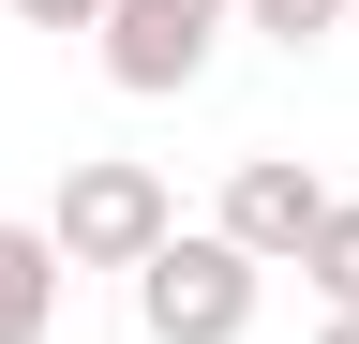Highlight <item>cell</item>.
I'll return each mask as SVG.
<instances>
[{"label":"cell","instance_id":"3","mask_svg":"<svg viewBox=\"0 0 359 344\" xmlns=\"http://www.w3.org/2000/svg\"><path fill=\"white\" fill-rule=\"evenodd\" d=\"M224 30H240V0H105V75L135 105H165V90H195V75L224 60Z\"/></svg>","mask_w":359,"mask_h":344},{"label":"cell","instance_id":"8","mask_svg":"<svg viewBox=\"0 0 359 344\" xmlns=\"http://www.w3.org/2000/svg\"><path fill=\"white\" fill-rule=\"evenodd\" d=\"M0 15H30V30H105V0H0Z\"/></svg>","mask_w":359,"mask_h":344},{"label":"cell","instance_id":"7","mask_svg":"<svg viewBox=\"0 0 359 344\" xmlns=\"http://www.w3.org/2000/svg\"><path fill=\"white\" fill-rule=\"evenodd\" d=\"M240 30H255V46H330V30H359V0H240Z\"/></svg>","mask_w":359,"mask_h":344},{"label":"cell","instance_id":"2","mask_svg":"<svg viewBox=\"0 0 359 344\" xmlns=\"http://www.w3.org/2000/svg\"><path fill=\"white\" fill-rule=\"evenodd\" d=\"M255 299H269V270H255L240 240L180 225L150 270H135V329H150V344H240V329H255Z\"/></svg>","mask_w":359,"mask_h":344},{"label":"cell","instance_id":"9","mask_svg":"<svg viewBox=\"0 0 359 344\" xmlns=\"http://www.w3.org/2000/svg\"><path fill=\"white\" fill-rule=\"evenodd\" d=\"M314 344H359V315H330V329H314Z\"/></svg>","mask_w":359,"mask_h":344},{"label":"cell","instance_id":"1","mask_svg":"<svg viewBox=\"0 0 359 344\" xmlns=\"http://www.w3.org/2000/svg\"><path fill=\"white\" fill-rule=\"evenodd\" d=\"M45 240H60V270H120V284H135V270L180 240V195H165L135 150H90L75 180H60V209H45Z\"/></svg>","mask_w":359,"mask_h":344},{"label":"cell","instance_id":"6","mask_svg":"<svg viewBox=\"0 0 359 344\" xmlns=\"http://www.w3.org/2000/svg\"><path fill=\"white\" fill-rule=\"evenodd\" d=\"M299 284L330 299V315H359V195H330V225L299 240Z\"/></svg>","mask_w":359,"mask_h":344},{"label":"cell","instance_id":"4","mask_svg":"<svg viewBox=\"0 0 359 344\" xmlns=\"http://www.w3.org/2000/svg\"><path fill=\"white\" fill-rule=\"evenodd\" d=\"M330 225V180H314L299 150H240L224 165V209H210V240H240L255 270H299V240Z\"/></svg>","mask_w":359,"mask_h":344},{"label":"cell","instance_id":"5","mask_svg":"<svg viewBox=\"0 0 359 344\" xmlns=\"http://www.w3.org/2000/svg\"><path fill=\"white\" fill-rule=\"evenodd\" d=\"M60 240H45V225H15V209H0V344H45V329H60Z\"/></svg>","mask_w":359,"mask_h":344}]
</instances>
